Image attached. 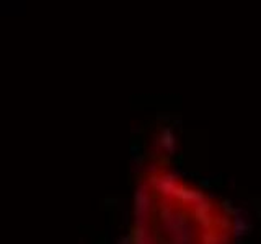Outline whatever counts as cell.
<instances>
[{"label": "cell", "mask_w": 261, "mask_h": 244, "mask_svg": "<svg viewBox=\"0 0 261 244\" xmlns=\"http://www.w3.org/2000/svg\"><path fill=\"white\" fill-rule=\"evenodd\" d=\"M245 230L230 202L179 168L175 137L155 134L136 171L127 244H240Z\"/></svg>", "instance_id": "obj_1"}]
</instances>
